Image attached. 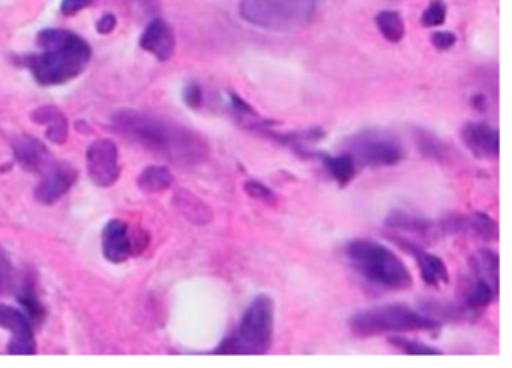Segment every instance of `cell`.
<instances>
[{
	"label": "cell",
	"instance_id": "12",
	"mask_svg": "<svg viewBox=\"0 0 512 368\" xmlns=\"http://www.w3.org/2000/svg\"><path fill=\"white\" fill-rule=\"evenodd\" d=\"M461 139L473 155L485 160L499 157V131L484 122H467L460 131Z\"/></svg>",
	"mask_w": 512,
	"mask_h": 368
},
{
	"label": "cell",
	"instance_id": "30",
	"mask_svg": "<svg viewBox=\"0 0 512 368\" xmlns=\"http://www.w3.org/2000/svg\"><path fill=\"white\" fill-rule=\"evenodd\" d=\"M92 4H95V0H62L61 13L67 17L77 16Z\"/></svg>",
	"mask_w": 512,
	"mask_h": 368
},
{
	"label": "cell",
	"instance_id": "33",
	"mask_svg": "<svg viewBox=\"0 0 512 368\" xmlns=\"http://www.w3.org/2000/svg\"><path fill=\"white\" fill-rule=\"evenodd\" d=\"M184 100L187 106L193 107V109H199L203 103V92L200 86L196 85V83L187 86L184 92Z\"/></svg>",
	"mask_w": 512,
	"mask_h": 368
},
{
	"label": "cell",
	"instance_id": "5",
	"mask_svg": "<svg viewBox=\"0 0 512 368\" xmlns=\"http://www.w3.org/2000/svg\"><path fill=\"white\" fill-rule=\"evenodd\" d=\"M440 322L404 304L365 308L353 314L350 329L356 337H377L397 332L437 331Z\"/></svg>",
	"mask_w": 512,
	"mask_h": 368
},
{
	"label": "cell",
	"instance_id": "15",
	"mask_svg": "<svg viewBox=\"0 0 512 368\" xmlns=\"http://www.w3.org/2000/svg\"><path fill=\"white\" fill-rule=\"evenodd\" d=\"M13 148L17 163L28 172L43 173L55 163L46 145L35 137H17Z\"/></svg>",
	"mask_w": 512,
	"mask_h": 368
},
{
	"label": "cell",
	"instance_id": "26",
	"mask_svg": "<svg viewBox=\"0 0 512 368\" xmlns=\"http://www.w3.org/2000/svg\"><path fill=\"white\" fill-rule=\"evenodd\" d=\"M389 343L392 346L400 349L401 352L407 353V355H442V350L436 349V347L428 346V344L422 343V341L412 340V338L391 337Z\"/></svg>",
	"mask_w": 512,
	"mask_h": 368
},
{
	"label": "cell",
	"instance_id": "21",
	"mask_svg": "<svg viewBox=\"0 0 512 368\" xmlns=\"http://www.w3.org/2000/svg\"><path fill=\"white\" fill-rule=\"evenodd\" d=\"M463 233L487 242L497 241V238H499L496 220H493L485 212H473V214L464 215Z\"/></svg>",
	"mask_w": 512,
	"mask_h": 368
},
{
	"label": "cell",
	"instance_id": "4",
	"mask_svg": "<svg viewBox=\"0 0 512 368\" xmlns=\"http://www.w3.org/2000/svg\"><path fill=\"white\" fill-rule=\"evenodd\" d=\"M275 307L271 296L257 295L251 301L233 334L227 335L215 355H265L274 337Z\"/></svg>",
	"mask_w": 512,
	"mask_h": 368
},
{
	"label": "cell",
	"instance_id": "31",
	"mask_svg": "<svg viewBox=\"0 0 512 368\" xmlns=\"http://www.w3.org/2000/svg\"><path fill=\"white\" fill-rule=\"evenodd\" d=\"M11 275H13V265H11L10 257L0 248V292L7 289Z\"/></svg>",
	"mask_w": 512,
	"mask_h": 368
},
{
	"label": "cell",
	"instance_id": "3",
	"mask_svg": "<svg viewBox=\"0 0 512 368\" xmlns=\"http://www.w3.org/2000/svg\"><path fill=\"white\" fill-rule=\"evenodd\" d=\"M352 268L373 286L386 290H406L412 275L403 260L385 245L368 239H356L346 247Z\"/></svg>",
	"mask_w": 512,
	"mask_h": 368
},
{
	"label": "cell",
	"instance_id": "20",
	"mask_svg": "<svg viewBox=\"0 0 512 368\" xmlns=\"http://www.w3.org/2000/svg\"><path fill=\"white\" fill-rule=\"evenodd\" d=\"M470 269L475 277L499 287V256L490 248H481L470 257Z\"/></svg>",
	"mask_w": 512,
	"mask_h": 368
},
{
	"label": "cell",
	"instance_id": "16",
	"mask_svg": "<svg viewBox=\"0 0 512 368\" xmlns=\"http://www.w3.org/2000/svg\"><path fill=\"white\" fill-rule=\"evenodd\" d=\"M32 121L46 127V136L55 145H64L68 139V122L64 113L56 107L44 106L35 110L31 115Z\"/></svg>",
	"mask_w": 512,
	"mask_h": 368
},
{
	"label": "cell",
	"instance_id": "19",
	"mask_svg": "<svg viewBox=\"0 0 512 368\" xmlns=\"http://www.w3.org/2000/svg\"><path fill=\"white\" fill-rule=\"evenodd\" d=\"M385 224L389 229L413 233V235H427L437 229V224H434L433 221L407 211H392L386 218Z\"/></svg>",
	"mask_w": 512,
	"mask_h": 368
},
{
	"label": "cell",
	"instance_id": "2",
	"mask_svg": "<svg viewBox=\"0 0 512 368\" xmlns=\"http://www.w3.org/2000/svg\"><path fill=\"white\" fill-rule=\"evenodd\" d=\"M40 53L23 58L38 85L59 86L79 77L92 58L89 44L67 29H44L37 38Z\"/></svg>",
	"mask_w": 512,
	"mask_h": 368
},
{
	"label": "cell",
	"instance_id": "9",
	"mask_svg": "<svg viewBox=\"0 0 512 368\" xmlns=\"http://www.w3.org/2000/svg\"><path fill=\"white\" fill-rule=\"evenodd\" d=\"M0 328L11 332L8 353L11 355H34L37 353V341H35L31 320L19 308L0 304Z\"/></svg>",
	"mask_w": 512,
	"mask_h": 368
},
{
	"label": "cell",
	"instance_id": "34",
	"mask_svg": "<svg viewBox=\"0 0 512 368\" xmlns=\"http://www.w3.org/2000/svg\"><path fill=\"white\" fill-rule=\"evenodd\" d=\"M116 25H118V20L113 14H104L97 23V31L103 35L112 34L115 31Z\"/></svg>",
	"mask_w": 512,
	"mask_h": 368
},
{
	"label": "cell",
	"instance_id": "8",
	"mask_svg": "<svg viewBox=\"0 0 512 368\" xmlns=\"http://www.w3.org/2000/svg\"><path fill=\"white\" fill-rule=\"evenodd\" d=\"M89 178L97 187L109 188L121 176L118 146L109 139L97 140L86 152Z\"/></svg>",
	"mask_w": 512,
	"mask_h": 368
},
{
	"label": "cell",
	"instance_id": "17",
	"mask_svg": "<svg viewBox=\"0 0 512 368\" xmlns=\"http://www.w3.org/2000/svg\"><path fill=\"white\" fill-rule=\"evenodd\" d=\"M497 295H499V287L493 286V284L488 283L484 278L472 275L469 286L464 290L461 305H463L469 313L484 310L485 307H488V305L497 298Z\"/></svg>",
	"mask_w": 512,
	"mask_h": 368
},
{
	"label": "cell",
	"instance_id": "13",
	"mask_svg": "<svg viewBox=\"0 0 512 368\" xmlns=\"http://www.w3.org/2000/svg\"><path fill=\"white\" fill-rule=\"evenodd\" d=\"M140 47L155 56L158 61H170L175 55L176 38L169 23L163 19L152 20L140 38Z\"/></svg>",
	"mask_w": 512,
	"mask_h": 368
},
{
	"label": "cell",
	"instance_id": "24",
	"mask_svg": "<svg viewBox=\"0 0 512 368\" xmlns=\"http://www.w3.org/2000/svg\"><path fill=\"white\" fill-rule=\"evenodd\" d=\"M415 142L418 146L421 155H424L428 160L436 161V163H445L449 158V148L442 139L434 136L433 133L427 130L415 131Z\"/></svg>",
	"mask_w": 512,
	"mask_h": 368
},
{
	"label": "cell",
	"instance_id": "1",
	"mask_svg": "<svg viewBox=\"0 0 512 368\" xmlns=\"http://www.w3.org/2000/svg\"><path fill=\"white\" fill-rule=\"evenodd\" d=\"M112 124L116 133L175 166H199L211 152L205 136L160 116L121 110L113 115Z\"/></svg>",
	"mask_w": 512,
	"mask_h": 368
},
{
	"label": "cell",
	"instance_id": "10",
	"mask_svg": "<svg viewBox=\"0 0 512 368\" xmlns=\"http://www.w3.org/2000/svg\"><path fill=\"white\" fill-rule=\"evenodd\" d=\"M77 170L70 163H53L44 173L35 190V199L43 205H53L76 184Z\"/></svg>",
	"mask_w": 512,
	"mask_h": 368
},
{
	"label": "cell",
	"instance_id": "28",
	"mask_svg": "<svg viewBox=\"0 0 512 368\" xmlns=\"http://www.w3.org/2000/svg\"><path fill=\"white\" fill-rule=\"evenodd\" d=\"M23 307L28 311L29 319L34 322H41L44 319V307L41 305L40 299L35 295L34 289H25L19 296Z\"/></svg>",
	"mask_w": 512,
	"mask_h": 368
},
{
	"label": "cell",
	"instance_id": "25",
	"mask_svg": "<svg viewBox=\"0 0 512 368\" xmlns=\"http://www.w3.org/2000/svg\"><path fill=\"white\" fill-rule=\"evenodd\" d=\"M377 29L389 43H400L404 37V23L400 14L395 11H382L376 17Z\"/></svg>",
	"mask_w": 512,
	"mask_h": 368
},
{
	"label": "cell",
	"instance_id": "27",
	"mask_svg": "<svg viewBox=\"0 0 512 368\" xmlns=\"http://www.w3.org/2000/svg\"><path fill=\"white\" fill-rule=\"evenodd\" d=\"M445 20L446 5L443 0H433L421 17V23L424 28H437V26H442Z\"/></svg>",
	"mask_w": 512,
	"mask_h": 368
},
{
	"label": "cell",
	"instance_id": "29",
	"mask_svg": "<svg viewBox=\"0 0 512 368\" xmlns=\"http://www.w3.org/2000/svg\"><path fill=\"white\" fill-rule=\"evenodd\" d=\"M244 188L245 191H247L248 196L253 197V199L256 200H262V202L269 203V205L275 203V199H277L274 191H272L271 188L266 187L262 182L248 181L245 182Z\"/></svg>",
	"mask_w": 512,
	"mask_h": 368
},
{
	"label": "cell",
	"instance_id": "14",
	"mask_svg": "<svg viewBox=\"0 0 512 368\" xmlns=\"http://www.w3.org/2000/svg\"><path fill=\"white\" fill-rule=\"evenodd\" d=\"M394 241L397 242L403 250L407 253L412 254L415 257L416 262L419 265V272H421V278L428 286L439 287L442 284L449 283V272L446 268L445 262L440 257L434 256V254L425 253L421 247L415 244V242L407 241V239L397 238L392 236Z\"/></svg>",
	"mask_w": 512,
	"mask_h": 368
},
{
	"label": "cell",
	"instance_id": "18",
	"mask_svg": "<svg viewBox=\"0 0 512 368\" xmlns=\"http://www.w3.org/2000/svg\"><path fill=\"white\" fill-rule=\"evenodd\" d=\"M175 206L179 214L196 226H208L214 218L212 209L190 191L181 190L175 196Z\"/></svg>",
	"mask_w": 512,
	"mask_h": 368
},
{
	"label": "cell",
	"instance_id": "23",
	"mask_svg": "<svg viewBox=\"0 0 512 368\" xmlns=\"http://www.w3.org/2000/svg\"><path fill=\"white\" fill-rule=\"evenodd\" d=\"M173 179L172 172L164 166H151L146 167L142 173H140L139 184L140 190L145 193H163V191L169 190L172 187Z\"/></svg>",
	"mask_w": 512,
	"mask_h": 368
},
{
	"label": "cell",
	"instance_id": "22",
	"mask_svg": "<svg viewBox=\"0 0 512 368\" xmlns=\"http://www.w3.org/2000/svg\"><path fill=\"white\" fill-rule=\"evenodd\" d=\"M323 166L340 187H346L356 176V161L349 154L322 155Z\"/></svg>",
	"mask_w": 512,
	"mask_h": 368
},
{
	"label": "cell",
	"instance_id": "7",
	"mask_svg": "<svg viewBox=\"0 0 512 368\" xmlns=\"http://www.w3.org/2000/svg\"><path fill=\"white\" fill-rule=\"evenodd\" d=\"M343 146L356 164L368 167L397 166L406 155L398 137L383 130L359 131L347 137Z\"/></svg>",
	"mask_w": 512,
	"mask_h": 368
},
{
	"label": "cell",
	"instance_id": "6",
	"mask_svg": "<svg viewBox=\"0 0 512 368\" xmlns=\"http://www.w3.org/2000/svg\"><path fill=\"white\" fill-rule=\"evenodd\" d=\"M319 0H241L239 14L245 22L271 32L304 28L316 16Z\"/></svg>",
	"mask_w": 512,
	"mask_h": 368
},
{
	"label": "cell",
	"instance_id": "11",
	"mask_svg": "<svg viewBox=\"0 0 512 368\" xmlns=\"http://www.w3.org/2000/svg\"><path fill=\"white\" fill-rule=\"evenodd\" d=\"M136 251V239L122 220H110L103 229V254L109 262H127Z\"/></svg>",
	"mask_w": 512,
	"mask_h": 368
},
{
	"label": "cell",
	"instance_id": "32",
	"mask_svg": "<svg viewBox=\"0 0 512 368\" xmlns=\"http://www.w3.org/2000/svg\"><path fill=\"white\" fill-rule=\"evenodd\" d=\"M455 43H457V37H455L452 32H434V34L431 35V44H433L437 50H449L451 47H454Z\"/></svg>",
	"mask_w": 512,
	"mask_h": 368
}]
</instances>
